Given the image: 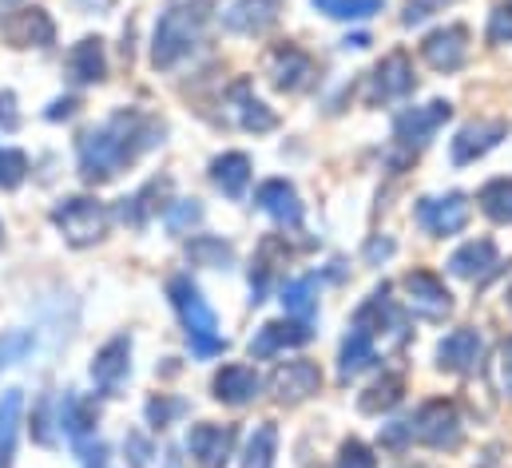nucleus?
I'll use <instances>...</instances> for the list:
<instances>
[{
	"mask_svg": "<svg viewBox=\"0 0 512 468\" xmlns=\"http://www.w3.org/2000/svg\"><path fill=\"white\" fill-rule=\"evenodd\" d=\"M159 143H163V123L147 112L124 108L76 139V163L84 183H112L124 167H131L143 151Z\"/></svg>",
	"mask_w": 512,
	"mask_h": 468,
	"instance_id": "nucleus-1",
	"label": "nucleus"
},
{
	"mask_svg": "<svg viewBox=\"0 0 512 468\" xmlns=\"http://www.w3.org/2000/svg\"><path fill=\"white\" fill-rule=\"evenodd\" d=\"M211 8H215V0H167V8L155 20V32H151V64L167 72L179 60H187L207 28Z\"/></svg>",
	"mask_w": 512,
	"mask_h": 468,
	"instance_id": "nucleus-2",
	"label": "nucleus"
},
{
	"mask_svg": "<svg viewBox=\"0 0 512 468\" xmlns=\"http://www.w3.org/2000/svg\"><path fill=\"white\" fill-rule=\"evenodd\" d=\"M167 294H171V306H175V314H179V322H183V334H187L195 357H215V353L227 350V342H223V334H219L215 310L207 306L203 290H199L187 274H175V278L167 282Z\"/></svg>",
	"mask_w": 512,
	"mask_h": 468,
	"instance_id": "nucleus-3",
	"label": "nucleus"
},
{
	"mask_svg": "<svg viewBox=\"0 0 512 468\" xmlns=\"http://www.w3.org/2000/svg\"><path fill=\"white\" fill-rule=\"evenodd\" d=\"M52 223L56 231L64 234L68 246H96L108 227H112V215L100 199L92 195H72V199H60L56 211H52Z\"/></svg>",
	"mask_w": 512,
	"mask_h": 468,
	"instance_id": "nucleus-4",
	"label": "nucleus"
},
{
	"mask_svg": "<svg viewBox=\"0 0 512 468\" xmlns=\"http://www.w3.org/2000/svg\"><path fill=\"white\" fill-rule=\"evenodd\" d=\"M409 433H413V441L425 445V449L453 453V449L461 445V417H457V405L445 401V397L425 401V405L409 417Z\"/></svg>",
	"mask_w": 512,
	"mask_h": 468,
	"instance_id": "nucleus-5",
	"label": "nucleus"
},
{
	"mask_svg": "<svg viewBox=\"0 0 512 468\" xmlns=\"http://www.w3.org/2000/svg\"><path fill=\"white\" fill-rule=\"evenodd\" d=\"M401 290H405V306L425 322H445L453 314V294L433 270H409L401 278Z\"/></svg>",
	"mask_w": 512,
	"mask_h": 468,
	"instance_id": "nucleus-6",
	"label": "nucleus"
},
{
	"mask_svg": "<svg viewBox=\"0 0 512 468\" xmlns=\"http://www.w3.org/2000/svg\"><path fill=\"white\" fill-rule=\"evenodd\" d=\"M449 116H453V104L449 100H429L421 108H409V112H401V116L393 119V139L405 151H421Z\"/></svg>",
	"mask_w": 512,
	"mask_h": 468,
	"instance_id": "nucleus-7",
	"label": "nucleus"
},
{
	"mask_svg": "<svg viewBox=\"0 0 512 468\" xmlns=\"http://www.w3.org/2000/svg\"><path fill=\"white\" fill-rule=\"evenodd\" d=\"M469 215H473V203L461 191H449V195H437V199H421L417 203V223L429 234H437V238L461 234L469 227Z\"/></svg>",
	"mask_w": 512,
	"mask_h": 468,
	"instance_id": "nucleus-8",
	"label": "nucleus"
},
{
	"mask_svg": "<svg viewBox=\"0 0 512 468\" xmlns=\"http://www.w3.org/2000/svg\"><path fill=\"white\" fill-rule=\"evenodd\" d=\"M131 377V334H116L112 342H104L92 357V381L100 389V397H120V389Z\"/></svg>",
	"mask_w": 512,
	"mask_h": 468,
	"instance_id": "nucleus-9",
	"label": "nucleus"
},
{
	"mask_svg": "<svg viewBox=\"0 0 512 468\" xmlns=\"http://www.w3.org/2000/svg\"><path fill=\"white\" fill-rule=\"evenodd\" d=\"M421 56L433 72H457L469 60V28L465 24H445L421 40Z\"/></svg>",
	"mask_w": 512,
	"mask_h": 468,
	"instance_id": "nucleus-10",
	"label": "nucleus"
},
{
	"mask_svg": "<svg viewBox=\"0 0 512 468\" xmlns=\"http://www.w3.org/2000/svg\"><path fill=\"white\" fill-rule=\"evenodd\" d=\"M322 389V369L314 361H282L274 373H270V393L282 401V405H302L306 397H314Z\"/></svg>",
	"mask_w": 512,
	"mask_h": 468,
	"instance_id": "nucleus-11",
	"label": "nucleus"
},
{
	"mask_svg": "<svg viewBox=\"0 0 512 468\" xmlns=\"http://www.w3.org/2000/svg\"><path fill=\"white\" fill-rule=\"evenodd\" d=\"M56 425H60V433L76 445V449H84L88 445V437H96V425H100V401L96 397H88V393H64V401L56 405Z\"/></svg>",
	"mask_w": 512,
	"mask_h": 468,
	"instance_id": "nucleus-12",
	"label": "nucleus"
},
{
	"mask_svg": "<svg viewBox=\"0 0 512 468\" xmlns=\"http://www.w3.org/2000/svg\"><path fill=\"white\" fill-rule=\"evenodd\" d=\"M413 88H417L413 60H409L405 52H389L382 64L374 68V76H370V104H393V100H405Z\"/></svg>",
	"mask_w": 512,
	"mask_h": 468,
	"instance_id": "nucleus-13",
	"label": "nucleus"
},
{
	"mask_svg": "<svg viewBox=\"0 0 512 468\" xmlns=\"http://www.w3.org/2000/svg\"><path fill=\"white\" fill-rule=\"evenodd\" d=\"M187 453L195 457L199 468H227V461L235 457V429H231V425L199 421V425L187 433Z\"/></svg>",
	"mask_w": 512,
	"mask_h": 468,
	"instance_id": "nucleus-14",
	"label": "nucleus"
},
{
	"mask_svg": "<svg viewBox=\"0 0 512 468\" xmlns=\"http://www.w3.org/2000/svg\"><path fill=\"white\" fill-rule=\"evenodd\" d=\"M505 135H509V123H505V119H477V123H469V127L457 131L449 155H453L457 167H469V163L485 159Z\"/></svg>",
	"mask_w": 512,
	"mask_h": 468,
	"instance_id": "nucleus-15",
	"label": "nucleus"
},
{
	"mask_svg": "<svg viewBox=\"0 0 512 468\" xmlns=\"http://www.w3.org/2000/svg\"><path fill=\"white\" fill-rule=\"evenodd\" d=\"M310 338H314L310 322H294V318H282V322H266V326L258 330L255 338H251V357H255V361H266V357H278V353L306 346Z\"/></svg>",
	"mask_w": 512,
	"mask_h": 468,
	"instance_id": "nucleus-16",
	"label": "nucleus"
},
{
	"mask_svg": "<svg viewBox=\"0 0 512 468\" xmlns=\"http://www.w3.org/2000/svg\"><path fill=\"white\" fill-rule=\"evenodd\" d=\"M64 68H68V80H72L76 88H92V84H104V76H108L104 40H100V36H84L80 44H72V52H68Z\"/></svg>",
	"mask_w": 512,
	"mask_h": 468,
	"instance_id": "nucleus-17",
	"label": "nucleus"
},
{
	"mask_svg": "<svg viewBox=\"0 0 512 468\" xmlns=\"http://www.w3.org/2000/svg\"><path fill=\"white\" fill-rule=\"evenodd\" d=\"M497 266H501V254H497L493 238H473L461 250H453V258H449V274L465 278V282H485Z\"/></svg>",
	"mask_w": 512,
	"mask_h": 468,
	"instance_id": "nucleus-18",
	"label": "nucleus"
},
{
	"mask_svg": "<svg viewBox=\"0 0 512 468\" xmlns=\"http://www.w3.org/2000/svg\"><path fill=\"white\" fill-rule=\"evenodd\" d=\"M481 353H485L481 334L469 330V326H461V330H453L449 338L437 342V365L445 373H473L481 365Z\"/></svg>",
	"mask_w": 512,
	"mask_h": 468,
	"instance_id": "nucleus-19",
	"label": "nucleus"
},
{
	"mask_svg": "<svg viewBox=\"0 0 512 468\" xmlns=\"http://www.w3.org/2000/svg\"><path fill=\"white\" fill-rule=\"evenodd\" d=\"M310 76H314V60L302 48L282 44L270 52V84L278 92H302L310 84Z\"/></svg>",
	"mask_w": 512,
	"mask_h": 468,
	"instance_id": "nucleus-20",
	"label": "nucleus"
},
{
	"mask_svg": "<svg viewBox=\"0 0 512 468\" xmlns=\"http://www.w3.org/2000/svg\"><path fill=\"white\" fill-rule=\"evenodd\" d=\"M258 389H262V377H258L251 365H223V369L211 377V393H215V401L235 405V409L251 405V401L258 397Z\"/></svg>",
	"mask_w": 512,
	"mask_h": 468,
	"instance_id": "nucleus-21",
	"label": "nucleus"
},
{
	"mask_svg": "<svg viewBox=\"0 0 512 468\" xmlns=\"http://www.w3.org/2000/svg\"><path fill=\"white\" fill-rule=\"evenodd\" d=\"M255 203L278 223V227H302V203H298L294 183H286V179H266L255 191Z\"/></svg>",
	"mask_w": 512,
	"mask_h": 468,
	"instance_id": "nucleus-22",
	"label": "nucleus"
},
{
	"mask_svg": "<svg viewBox=\"0 0 512 468\" xmlns=\"http://www.w3.org/2000/svg\"><path fill=\"white\" fill-rule=\"evenodd\" d=\"M4 36H8V44H16V48H48V44L56 40V24H52V16H48L44 8H20V12L4 24Z\"/></svg>",
	"mask_w": 512,
	"mask_h": 468,
	"instance_id": "nucleus-23",
	"label": "nucleus"
},
{
	"mask_svg": "<svg viewBox=\"0 0 512 468\" xmlns=\"http://www.w3.org/2000/svg\"><path fill=\"white\" fill-rule=\"evenodd\" d=\"M278 12L282 4L278 0H235L223 16L227 32H239V36H262L266 28L278 24Z\"/></svg>",
	"mask_w": 512,
	"mask_h": 468,
	"instance_id": "nucleus-24",
	"label": "nucleus"
},
{
	"mask_svg": "<svg viewBox=\"0 0 512 468\" xmlns=\"http://www.w3.org/2000/svg\"><path fill=\"white\" fill-rule=\"evenodd\" d=\"M211 183L227 195V199H243L247 183H251V155L243 151H223L215 163H211Z\"/></svg>",
	"mask_w": 512,
	"mask_h": 468,
	"instance_id": "nucleus-25",
	"label": "nucleus"
},
{
	"mask_svg": "<svg viewBox=\"0 0 512 468\" xmlns=\"http://www.w3.org/2000/svg\"><path fill=\"white\" fill-rule=\"evenodd\" d=\"M20 421H24V393L4 389V397H0V468H12V461H16Z\"/></svg>",
	"mask_w": 512,
	"mask_h": 468,
	"instance_id": "nucleus-26",
	"label": "nucleus"
},
{
	"mask_svg": "<svg viewBox=\"0 0 512 468\" xmlns=\"http://www.w3.org/2000/svg\"><path fill=\"white\" fill-rule=\"evenodd\" d=\"M354 330H362V334H385V330H401V318H397V310H393V302H389V286H378L374 294H370V302L354 314Z\"/></svg>",
	"mask_w": 512,
	"mask_h": 468,
	"instance_id": "nucleus-27",
	"label": "nucleus"
},
{
	"mask_svg": "<svg viewBox=\"0 0 512 468\" xmlns=\"http://www.w3.org/2000/svg\"><path fill=\"white\" fill-rule=\"evenodd\" d=\"M374 361H378L374 338L362 334V330H350V338L342 342V353H338V377H342V381H354V377L366 373Z\"/></svg>",
	"mask_w": 512,
	"mask_h": 468,
	"instance_id": "nucleus-28",
	"label": "nucleus"
},
{
	"mask_svg": "<svg viewBox=\"0 0 512 468\" xmlns=\"http://www.w3.org/2000/svg\"><path fill=\"white\" fill-rule=\"evenodd\" d=\"M282 310L294 322H314V314H318V278L306 274V278L286 282L282 286Z\"/></svg>",
	"mask_w": 512,
	"mask_h": 468,
	"instance_id": "nucleus-29",
	"label": "nucleus"
},
{
	"mask_svg": "<svg viewBox=\"0 0 512 468\" xmlns=\"http://www.w3.org/2000/svg\"><path fill=\"white\" fill-rule=\"evenodd\" d=\"M401 397H405V377H401V373H382V377L362 393L358 409L370 413V417H378V413H389L393 405H401Z\"/></svg>",
	"mask_w": 512,
	"mask_h": 468,
	"instance_id": "nucleus-30",
	"label": "nucleus"
},
{
	"mask_svg": "<svg viewBox=\"0 0 512 468\" xmlns=\"http://www.w3.org/2000/svg\"><path fill=\"white\" fill-rule=\"evenodd\" d=\"M187 258H191L195 266L227 270V266L235 262V246H231V242H223V238H215V234H199V238H191V242H187Z\"/></svg>",
	"mask_w": 512,
	"mask_h": 468,
	"instance_id": "nucleus-31",
	"label": "nucleus"
},
{
	"mask_svg": "<svg viewBox=\"0 0 512 468\" xmlns=\"http://www.w3.org/2000/svg\"><path fill=\"white\" fill-rule=\"evenodd\" d=\"M274 453H278V429H274V421H262L247 437L243 468H274Z\"/></svg>",
	"mask_w": 512,
	"mask_h": 468,
	"instance_id": "nucleus-32",
	"label": "nucleus"
},
{
	"mask_svg": "<svg viewBox=\"0 0 512 468\" xmlns=\"http://www.w3.org/2000/svg\"><path fill=\"white\" fill-rule=\"evenodd\" d=\"M481 211L493 219V223H512V179H493L481 187L477 195Z\"/></svg>",
	"mask_w": 512,
	"mask_h": 468,
	"instance_id": "nucleus-33",
	"label": "nucleus"
},
{
	"mask_svg": "<svg viewBox=\"0 0 512 468\" xmlns=\"http://www.w3.org/2000/svg\"><path fill=\"white\" fill-rule=\"evenodd\" d=\"M163 223H167V231L171 234H191L199 223H203V207H199V199H175V203H167Z\"/></svg>",
	"mask_w": 512,
	"mask_h": 468,
	"instance_id": "nucleus-34",
	"label": "nucleus"
},
{
	"mask_svg": "<svg viewBox=\"0 0 512 468\" xmlns=\"http://www.w3.org/2000/svg\"><path fill=\"white\" fill-rule=\"evenodd\" d=\"M314 8L334 20H366V16L382 12V0H314Z\"/></svg>",
	"mask_w": 512,
	"mask_h": 468,
	"instance_id": "nucleus-35",
	"label": "nucleus"
},
{
	"mask_svg": "<svg viewBox=\"0 0 512 468\" xmlns=\"http://www.w3.org/2000/svg\"><path fill=\"white\" fill-rule=\"evenodd\" d=\"M28 179V155L20 147H0V191H16Z\"/></svg>",
	"mask_w": 512,
	"mask_h": 468,
	"instance_id": "nucleus-36",
	"label": "nucleus"
},
{
	"mask_svg": "<svg viewBox=\"0 0 512 468\" xmlns=\"http://www.w3.org/2000/svg\"><path fill=\"white\" fill-rule=\"evenodd\" d=\"M183 413H187V401H179V397L159 393V397L147 401V425H151V429H167V425H175Z\"/></svg>",
	"mask_w": 512,
	"mask_h": 468,
	"instance_id": "nucleus-37",
	"label": "nucleus"
},
{
	"mask_svg": "<svg viewBox=\"0 0 512 468\" xmlns=\"http://www.w3.org/2000/svg\"><path fill=\"white\" fill-rule=\"evenodd\" d=\"M239 123L247 127V131H255V135H262V131H274L278 127V116L262 104V100H255V96H243V104H239Z\"/></svg>",
	"mask_w": 512,
	"mask_h": 468,
	"instance_id": "nucleus-38",
	"label": "nucleus"
},
{
	"mask_svg": "<svg viewBox=\"0 0 512 468\" xmlns=\"http://www.w3.org/2000/svg\"><path fill=\"white\" fill-rule=\"evenodd\" d=\"M36 346V338L28 334V330H12V334H0V369H8V365H16V361H24L28 353Z\"/></svg>",
	"mask_w": 512,
	"mask_h": 468,
	"instance_id": "nucleus-39",
	"label": "nucleus"
},
{
	"mask_svg": "<svg viewBox=\"0 0 512 468\" xmlns=\"http://www.w3.org/2000/svg\"><path fill=\"white\" fill-rule=\"evenodd\" d=\"M338 468H378V457L366 441H346L338 453Z\"/></svg>",
	"mask_w": 512,
	"mask_h": 468,
	"instance_id": "nucleus-40",
	"label": "nucleus"
},
{
	"mask_svg": "<svg viewBox=\"0 0 512 468\" xmlns=\"http://www.w3.org/2000/svg\"><path fill=\"white\" fill-rule=\"evenodd\" d=\"M449 4H457V0H405V12H401V24H421V20H429V16H437V12H445Z\"/></svg>",
	"mask_w": 512,
	"mask_h": 468,
	"instance_id": "nucleus-41",
	"label": "nucleus"
},
{
	"mask_svg": "<svg viewBox=\"0 0 512 468\" xmlns=\"http://www.w3.org/2000/svg\"><path fill=\"white\" fill-rule=\"evenodd\" d=\"M509 40H512V4H501L489 16V44H509Z\"/></svg>",
	"mask_w": 512,
	"mask_h": 468,
	"instance_id": "nucleus-42",
	"label": "nucleus"
},
{
	"mask_svg": "<svg viewBox=\"0 0 512 468\" xmlns=\"http://www.w3.org/2000/svg\"><path fill=\"white\" fill-rule=\"evenodd\" d=\"M124 453H131V465L135 468L151 465V441H147L143 433H128V437H124Z\"/></svg>",
	"mask_w": 512,
	"mask_h": 468,
	"instance_id": "nucleus-43",
	"label": "nucleus"
},
{
	"mask_svg": "<svg viewBox=\"0 0 512 468\" xmlns=\"http://www.w3.org/2000/svg\"><path fill=\"white\" fill-rule=\"evenodd\" d=\"M48 409H52V397H44V401H40V413H32V437H36L40 445H56V437L48 433V421H52Z\"/></svg>",
	"mask_w": 512,
	"mask_h": 468,
	"instance_id": "nucleus-44",
	"label": "nucleus"
},
{
	"mask_svg": "<svg viewBox=\"0 0 512 468\" xmlns=\"http://www.w3.org/2000/svg\"><path fill=\"white\" fill-rule=\"evenodd\" d=\"M20 127V112H16V96L12 92H0V135L16 131Z\"/></svg>",
	"mask_w": 512,
	"mask_h": 468,
	"instance_id": "nucleus-45",
	"label": "nucleus"
},
{
	"mask_svg": "<svg viewBox=\"0 0 512 468\" xmlns=\"http://www.w3.org/2000/svg\"><path fill=\"white\" fill-rule=\"evenodd\" d=\"M413 441V433H409V421H393V425H385L382 429V445L385 449H401V445H409Z\"/></svg>",
	"mask_w": 512,
	"mask_h": 468,
	"instance_id": "nucleus-46",
	"label": "nucleus"
},
{
	"mask_svg": "<svg viewBox=\"0 0 512 468\" xmlns=\"http://www.w3.org/2000/svg\"><path fill=\"white\" fill-rule=\"evenodd\" d=\"M501 385H505V397H512V338L501 346Z\"/></svg>",
	"mask_w": 512,
	"mask_h": 468,
	"instance_id": "nucleus-47",
	"label": "nucleus"
},
{
	"mask_svg": "<svg viewBox=\"0 0 512 468\" xmlns=\"http://www.w3.org/2000/svg\"><path fill=\"white\" fill-rule=\"evenodd\" d=\"M76 108H80V104H76V96H64V100H56V104H52L44 116H48V119H72V116H76Z\"/></svg>",
	"mask_w": 512,
	"mask_h": 468,
	"instance_id": "nucleus-48",
	"label": "nucleus"
},
{
	"mask_svg": "<svg viewBox=\"0 0 512 468\" xmlns=\"http://www.w3.org/2000/svg\"><path fill=\"white\" fill-rule=\"evenodd\" d=\"M389 254H393V242H389V238H374V242L366 246V258H370V262H378V258H389Z\"/></svg>",
	"mask_w": 512,
	"mask_h": 468,
	"instance_id": "nucleus-49",
	"label": "nucleus"
},
{
	"mask_svg": "<svg viewBox=\"0 0 512 468\" xmlns=\"http://www.w3.org/2000/svg\"><path fill=\"white\" fill-rule=\"evenodd\" d=\"M366 44H370V36H362V32L358 36H346V48H366Z\"/></svg>",
	"mask_w": 512,
	"mask_h": 468,
	"instance_id": "nucleus-50",
	"label": "nucleus"
},
{
	"mask_svg": "<svg viewBox=\"0 0 512 468\" xmlns=\"http://www.w3.org/2000/svg\"><path fill=\"white\" fill-rule=\"evenodd\" d=\"M401 468H425V465H401Z\"/></svg>",
	"mask_w": 512,
	"mask_h": 468,
	"instance_id": "nucleus-51",
	"label": "nucleus"
},
{
	"mask_svg": "<svg viewBox=\"0 0 512 468\" xmlns=\"http://www.w3.org/2000/svg\"><path fill=\"white\" fill-rule=\"evenodd\" d=\"M509 306H512V286H509Z\"/></svg>",
	"mask_w": 512,
	"mask_h": 468,
	"instance_id": "nucleus-52",
	"label": "nucleus"
},
{
	"mask_svg": "<svg viewBox=\"0 0 512 468\" xmlns=\"http://www.w3.org/2000/svg\"><path fill=\"white\" fill-rule=\"evenodd\" d=\"M0 4H12V0H0Z\"/></svg>",
	"mask_w": 512,
	"mask_h": 468,
	"instance_id": "nucleus-53",
	"label": "nucleus"
}]
</instances>
